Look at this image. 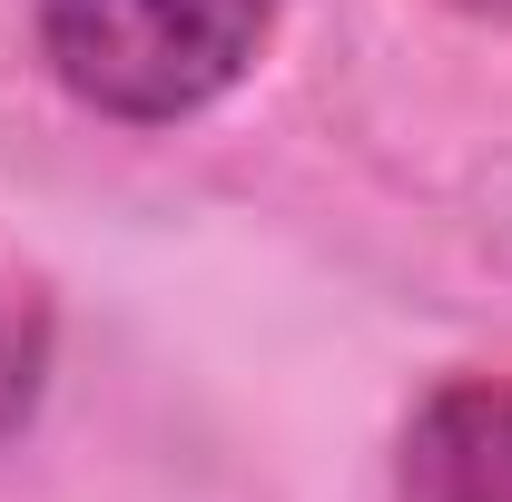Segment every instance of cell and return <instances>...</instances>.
<instances>
[{"instance_id":"cell-1","label":"cell","mask_w":512,"mask_h":502,"mask_svg":"<svg viewBox=\"0 0 512 502\" xmlns=\"http://www.w3.org/2000/svg\"><path fill=\"white\" fill-rule=\"evenodd\" d=\"M276 30V0H40V50L69 99L128 128H178L227 99Z\"/></svg>"},{"instance_id":"cell-2","label":"cell","mask_w":512,"mask_h":502,"mask_svg":"<svg viewBox=\"0 0 512 502\" xmlns=\"http://www.w3.org/2000/svg\"><path fill=\"white\" fill-rule=\"evenodd\" d=\"M404 502H512V375L444 384L404 434Z\"/></svg>"},{"instance_id":"cell-3","label":"cell","mask_w":512,"mask_h":502,"mask_svg":"<svg viewBox=\"0 0 512 502\" xmlns=\"http://www.w3.org/2000/svg\"><path fill=\"white\" fill-rule=\"evenodd\" d=\"M40 355H50V315H40L30 286L0 276V434L30 414V394H40Z\"/></svg>"},{"instance_id":"cell-4","label":"cell","mask_w":512,"mask_h":502,"mask_svg":"<svg viewBox=\"0 0 512 502\" xmlns=\"http://www.w3.org/2000/svg\"><path fill=\"white\" fill-rule=\"evenodd\" d=\"M463 10H493V20H512V0H463Z\"/></svg>"}]
</instances>
